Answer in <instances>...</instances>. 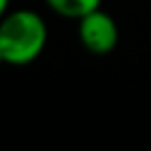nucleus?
I'll return each instance as SVG.
<instances>
[{
  "label": "nucleus",
  "instance_id": "nucleus-1",
  "mask_svg": "<svg viewBox=\"0 0 151 151\" xmlns=\"http://www.w3.org/2000/svg\"><path fill=\"white\" fill-rule=\"evenodd\" d=\"M46 44L48 25L40 13L19 9L0 19V52L4 56V64H31L40 58Z\"/></svg>",
  "mask_w": 151,
  "mask_h": 151
},
{
  "label": "nucleus",
  "instance_id": "nucleus-2",
  "mask_svg": "<svg viewBox=\"0 0 151 151\" xmlns=\"http://www.w3.org/2000/svg\"><path fill=\"white\" fill-rule=\"evenodd\" d=\"M79 42L93 56H108L118 46V25L114 17L101 9H95L79 19Z\"/></svg>",
  "mask_w": 151,
  "mask_h": 151
},
{
  "label": "nucleus",
  "instance_id": "nucleus-3",
  "mask_svg": "<svg viewBox=\"0 0 151 151\" xmlns=\"http://www.w3.org/2000/svg\"><path fill=\"white\" fill-rule=\"evenodd\" d=\"M46 4L64 19H81L87 13L99 9L101 0H46Z\"/></svg>",
  "mask_w": 151,
  "mask_h": 151
},
{
  "label": "nucleus",
  "instance_id": "nucleus-4",
  "mask_svg": "<svg viewBox=\"0 0 151 151\" xmlns=\"http://www.w3.org/2000/svg\"><path fill=\"white\" fill-rule=\"evenodd\" d=\"M9 2H11V0H0V19L6 15V11H9Z\"/></svg>",
  "mask_w": 151,
  "mask_h": 151
},
{
  "label": "nucleus",
  "instance_id": "nucleus-5",
  "mask_svg": "<svg viewBox=\"0 0 151 151\" xmlns=\"http://www.w3.org/2000/svg\"><path fill=\"white\" fill-rule=\"evenodd\" d=\"M4 64V56H2V52H0V66Z\"/></svg>",
  "mask_w": 151,
  "mask_h": 151
}]
</instances>
